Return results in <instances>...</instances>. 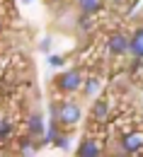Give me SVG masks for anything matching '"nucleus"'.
I'll list each match as a JSON object with an SVG mask.
<instances>
[{
  "mask_svg": "<svg viewBox=\"0 0 143 157\" xmlns=\"http://www.w3.org/2000/svg\"><path fill=\"white\" fill-rule=\"evenodd\" d=\"M107 51L112 53V56H124V53H129V36L124 34V32H114L109 41H107Z\"/></svg>",
  "mask_w": 143,
  "mask_h": 157,
  "instance_id": "7ed1b4c3",
  "label": "nucleus"
},
{
  "mask_svg": "<svg viewBox=\"0 0 143 157\" xmlns=\"http://www.w3.org/2000/svg\"><path fill=\"white\" fill-rule=\"evenodd\" d=\"M80 118H82V109L78 101H63V104H58V121L63 126H75V123H80Z\"/></svg>",
  "mask_w": 143,
  "mask_h": 157,
  "instance_id": "f03ea898",
  "label": "nucleus"
},
{
  "mask_svg": "<svg viewBox=\"0 0 143 157\" xmlns=\"http://www.w3.org/2000/svg\"><path fill=\"white\" fill-rule=\"evenodd\" d=\"M54 147L68 150V147H70V138H68V136H56V140H54Z\"/></svg>",
  "mask_w": 143,
  "mask_h": 157,
  "instance_id": "4468645a",
  "label": "nucleus"
},
{
  "mask_svg": "<svg viewBox=\"0 0 143 157\" xmlns=\"http://www.w3.org/2000/svg\"><path fill=\"white\" fill-rule=\"evenodd\" d=\"M75 5L82 15H95V12H100L102 0H75Z\"/></svg>",
  "mask_w": 143,
  "mask_h": 157,
  "instance_id": "6e6552de",
  "label": "nucleus"
},
{
  "mask_svg": "<svg viewBox=\"0 0 143 157\" xmlns=\"http://www.w3.org/2000/svg\"><path fill=\"white\" fill-rule=\"evenodd\" d=\"M20 152L22 155H37V143H32V136L20 143Z\"/></svg>",
  "mask_w": 143,
  "mask_h": 157,
  "instance_id": "f8f14e48",
  "label": "nucleus"
},
{
  "mask_svg": "<svg viewBox=\"0 0 143 157\" xmlns=\"http://www.w3.org/2000/svg\"><path fill=\"white\" fill-rule=\"evenodd\" d=\"M141 147H143V136H138V133H126L121 138V150L124 152H138Z\"/></svg>",
  "mask_w": 143,
  "mask_h": 157,
  "instance_id": "20e7f679",
  "label": "nucleus"
},
{
  "mask_svg": "<svg viewBox=\"0 0 143 157\" xmlns=\"http://www.w3.org/2000/svg\"><path fill=\"white\" fill-rule=\"evenodd\" d=\"M44 116L41 114H32L29 116V123H27V131H29V136L32 138H41L44 136Z\"/></svg>",
  "mask_w": 143,
  "mask_h": 157,
  "instance_id": "423d86ee",
  "label": "nucleus"
},
{
  "mask_svg": "<svg viewBox=\"0 0 143 157\" xmlns=\"http://www.w3.org/2000/svg\"><path fill=\"white\" fill-rule=\"evenodd\" d=\"M75 155H80V157H97L100 155V145H97L95 140H82L80 145H78V150H75Z\"/></svg>",
  "mask_w": 143,
  "mask_h": 157,
  "instance_id": "0eeeda50",
  "label": "nucleus"
},
{
  "mask_svg": "<svg viewBox=\"0 0 143 157\" xmlns=\"http://www.w3.org/2000/svg\"><path fill=\"white\" fill-rule=\"evenodd\" d=\"M39 48L44 51V53H49V48H51V36H44L41 44H39Z\"/></svg>",
  "mask_w": 143,
  "mask_h": 157,
  "instance_id": "2eb2a0df",
  "label": "nucleus"
},
{
  "mask_svg": "<svg viewBox=\"0 0 143 157\" xmlns=\"http://www.w3.org/2000/svg\"><path fill=\"white\" fill-rule=\"evenodd\" d=\"M100 87H102V80H100V78L82 80V94H85V97H95V94L100 92Z\"/></svg>",
  "mask_w": 143,
  "mask_h": 157,
  "instance_id": "1a4fd4ad",
  "label": "nucleus"
},
{
  "mask_svg": "<svg viewBox=\"0 0 143 157\" xmlns=\"http://www.w3.org/2000/svg\"><path fill=\"white\" fill-rule=\"evenodd\" d=\"M129 53L133 56V58H143V27L141 29H136L133 32V36L129 39Z\"/></svg>",
  "mask_w": 143,
  "mask_h": 157,
  "instance_id": "39448f33",
  "label": "nucleus"
},
{
  "mask_svg": "<svg viewBox=\"0 0 143 157\" xmlns=\"http://www.w3.org/2000/svg\"><path fill=\"white\" fill-rule=\"evenodd\" d=\"M82 73L78 68H70V70H63L61 75L56 78V87H58V92L63 94H70V92H78L82 87Z\"/></svg>",
  "mask_w": 143,
  "mask_h": 157,
  "instance_id": "f257e3e1",
  "label": "nucleus"
},
{
  "mask_svg": "<svg viewBox=\"0 0 143 157\" xmlns=\"http://www.w3.org/2000/svg\"><path fill=\"white\" fill-rule=\"evenodd\" d=\"M107 116H109V101H104V99H97V101L92 104V118H97V121H104Z\"/></svg>",
  "mask_w": 143,
  "mask_h": 157,
  "instance_id": "9d476101",
  "label": "nucleus"
},
{
  "mask_svg": "<svg viewBox=\"0 0 143 157\" xmlns=\"http://www.w3.org/2000/svg\"><path fill=\"white\" fill-rule=\"evenodd\" d=\"M22 2H24V5H29V2H34V0H22Z\"/></svg>",
  "mask_w": 143,
  "mask_h": 157,
  "instance_id": "dca6fc26",
  "label": "nucleus"
},
{
  "mask_svg": "<svg viewBox=\"0 0 143 157\" xmlns=\"http://www.w3.org/2000/svg\"><path fill=\"white\" fill-rule=\"evenodd\" d=\"M46 63H49L51 68H63V65H66V58L58 56V53H49V56H46Z\"/></svg>",
  "mask_w": 143,
  "mask_h": 157,
  "instance_id": "ddd939ff",
  "label": "nucleus"
},
{
  "mask_svg": "<svg viewBox=\"0 0 143 157\" xmlns=\"http://www.w3.org/2000/svg\"><path fill=\"white\" fill-rule=\"evenodd\" d=\"M15 133V126L7 121V118H0V143H5V140H10Z\"/></svg>",
  "mask_w": 143,
  "mask_h": 157,
  "instance_id": "9b49d317",
  "label": "nucleus"
}]
</instances>
